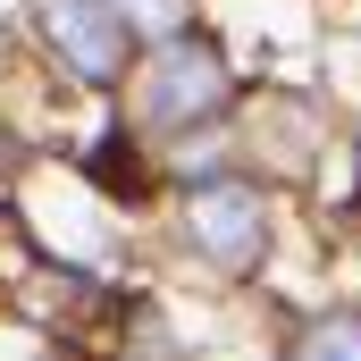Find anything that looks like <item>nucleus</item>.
<instances>
[{"instance_id": "1", "label": "nucleus", "mask_w": 361, "mask_h": 361, "mask_svg": "<svg viewBox=\"0 0 361 361\" xmlns=\"http://www.w3.org/2000/svg\"><path fill=\"white\" fill-rule=\"evenodd\" d=\"M185 219H193V244H202L219 269H252L261 244H269V202H261L252 185H202Z\"/></svg>"}, {"instance_id": "2", "label": "nucleus", "mask_w": 361, "mask_h": 361, "mask_svg": "<svg viewBox=\"0 0 361 361\" xmlns=\"http://www.w3.org/2000/svg\"><path fill=\"white\" fill-rule=\"evenodd\" d=\"M152 118L160 126H193L202 109H219L227 101V68H219V51L210 42H193V34H177L160 59H152Z\"/></svg>"}, {"instance_id": "3", "label": "nucleus", "mask_w": 361, "mask_h": 361, "mask_svg": "<svg viewBox=\"0 0 361 361\" xmlns=\"http://www.w3.org/2000/svg\"><path fill=\"white\" fill-rule=\"evenodd\" d=\"M42 34L59 42V59L85 76V85H109L126 68V25L101 8V0H42Z\"/></svg>"}, {"instance_id": "4", "label": "nucleus", "mask_w": 361, "mask_h": 361, "mask_svg": "<svg viewBox=\"0 0 361 361\" xmlns=\"http://www.w3.org/2000/svg\"><path fill=\"white\" fill-rule=\"evenodd\" d=\"M85 169H92V185H109L118 202H143V160H135V135H101Z\"/></svg>"}, {"instance_id": "5", "label": "nucleus", "mask_w": 361, "mask_h": 361, "mask_svg": "<svg viewBox=\"0 0 361 361\" xmlns=\"http://www.w3.org/2000/svg\"><path fill=\"white\" fill-rule=\"evenodd\" d=\"M294 361H361V319H319L294 345Z\"/></svg>"}, {"instance_id": "6", "label": "nucleus", "mask_w": 361, "mask_h": 361, "mask_svg": "<svg viewBox=\"0 0 361 361\" xmlns=\"http://www.w3.org/2000/svg\"><path fill=\"white\" fill-rule=\"evenodd\" d=\"M101 8H109L118 25H135V34H169V42H177V25H185L177 0H101Z\"/></svg>"}]
</instances>
